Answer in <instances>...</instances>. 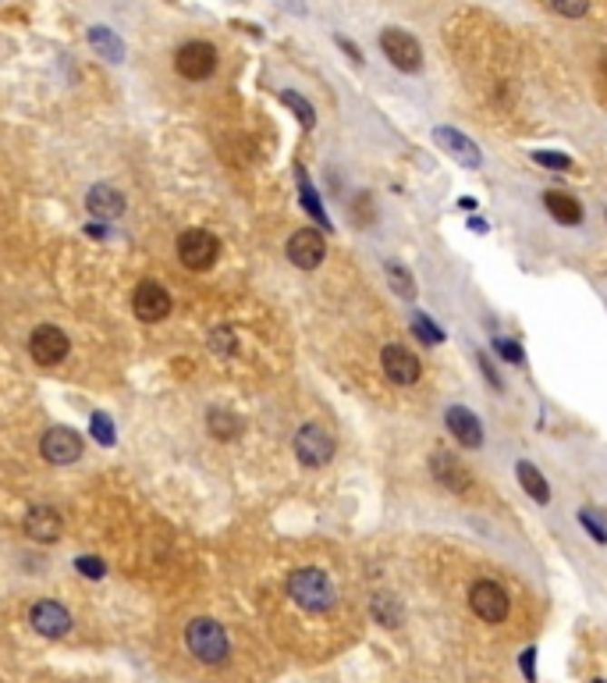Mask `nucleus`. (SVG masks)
Segmentation results:
<instances>
[{"label":"nucleus","mask_w":607,"mask_h":683,"mask_svg":"<svg viewBox=\"0 0 607 683\" xmlns=\"http://www.w3.org/2000/svg\"><path fill=\"white\" fill-rule=\"evenodd\" d=\"M579 523H583V527L590 530V538H593L597 545H607V530L601 527V523H597V520H593V512L583 510V512H579Z\"/></svg>","instance_id":"nucleus-33"},{"label":"nucleus","mask_w":607,"mask_h":683,"mask_svg":"<svg viewBox=\"0 0 607 683\" xmlns=\"http://www.w3.org/2000/svg\"><path fill=\"white\" fill-rule=\"evenodd\" d=\"M494 352H501L508 363H523V360H526V356H523V349H519L512 339H494Z\"/></svg>","instance_id":"nucleus-32"},{"label":"nucleus","mask_w":607,"mask_h":683,"mask_svg":"<svg viewBox=\"0 0 607 683\" xmlns=\"http://www.w3.org/2000/svg\"><path fill=\"white\" fill-rule=\"evenodd\" d=\"M29 623L40 638H64L72 630V612L61 605V601H36L33 612H29Z\"/></svg>","instance_id":"nucleus-13"},{"label":"nucleus","mask_w":607,"mask_h":683,"mask_svg":"<svg viewBox=\"0 0 607 683\" xmlns=\"http://www.w3.org/2000/svg\"><path fill=\"white\" fill-rule=\"evenodd\" d=\"M384 274H387V285L398 292V296H405V299H412L416 296V285H412V274L405 271L402 263L398 260H387L384 263Z\"/></svg>","instance_id":"nucleus-22"},{"label":"nucleus","mask_w":607,"mask_h":683,"mask_svg":"<svg viewBox=\"0 0 607 683\" xmlns=\"http://www.w3.org/2000/svg\"><path fill=\"white\" fill-rule=\"evenodd\" d=\"M185 644L189 651L206 662V666H217L231 655V640H228V630L217 623V619H192L185 627Z\"/></svg>","instance_id":"nucleus-3"},{"label":"nucleus","mask_w":607,"mask_h":683,"mask_svg":"<svg viewBox=\"0 0 607 683\" xmlns=\"http://www.w3.org/2000/svg\"><path fill=\"white\" fill-rule=\"evenodd\" d=\"M380 374L398 388H412V384L423 381V363L405 342L387 339L380 345Z\"/></svg>","instance_id":"nucleus-4"},{"label":"nucleus","mask_w":607,"mask_h":683,"mask_svg":"<svg viewBox=\"0 0 607 683\" xmlns=\"http://www.w3.org/2000/svg\"><path fill=\"white\" fill-rule=\"evenodd\" d=\"M206 424H210V434L213 438H235L239 434V417L235 413H228V410H210V417H206Z\"/></svg>","instance_id":"nucleus-24"},{"label":"nucleus","mask_w":607,"mask_h":683,"mask_svg":"<svg viewBox=\"0 0 607 683\" xmlns=\"http://www.w3.org/2000/svg\"><path fill=\"white\" fill-rule=\"evenodd\" d=\"M338 46H341V50H345V54H348V57H352L356 64H363V50H359L356 43H348L345 36H338Z\"/></svg>","instance_id":"nucleus-36"},{"label":"nucleus","mask_w":607,"mask_h":683,"mask_svg":"<svg viewBox=\"0 0 607 683\" xmlns=\"http://www.w3.org/2000/svg\"><path fill=\"white\" fill-rule=\"evenodd\" d=\"M132 310H135L139 321L157 324V321H163L171 313V296H167V289L161 282H142L135 289V296H132Z\"/></svg>","instance_id":"nucleus-14"},{"label":"nucleus","mask_w":607,"mask_h":683,"mask_svg":"<svg viewBox=\"0 0 607 683\" xmlns=\"http://www.w3.org/2000/svg\"><path fill=\"white\" fill-rule=\"evenodd\" d=\"M480 367H484V374H486V381L494 384V388H501V378L494 374V367H490V360H486L484 352H480Z\"/></svg>","instance_id":"nucleus-37"},{"label":"nucleus","mask_w":607,"mask_h":683,"mask_svg":"<svg viewBox=\"0 0 607 683\" xmlns=\"http://www.w3.org/2000/svg\"><path fill=\"white\" fill-rule=\"evenodd\" d=\"M533 161H536L540 168H554V171L572 168V157H565V153H551V150H536V153H533Z\"/></svg>","instance_id":"nucleus-29"},{"label":"nucleus","mask_w":607,"mask_h":683,"mask_svg":"<svg viewBox=\"0 0 607 683\" xmlns=\"http://www.w3.org/2000/svg\"><path fill=\"white\" fill-rule=\"evenodd\" d=\"M604 221H607V211H604Z\"/></svg>","instance_id":"nucleus-39"},{"label":"nucleus","mask_w":607,"mask_h":683,"mask_svg":"<svg viewBox=\"0 0 607 683\" xmlns=\"http://www.w3.org/2000/svg\"><path fill=\"white\" fill-rule=\"evenodd\" d=\"M593 683H607V680H593Z\"/></svg>","instance_id":"nucleus-38"},{"label":"nucleus","mask_w":607,"mask_h":683,"mask_svg":"<svg viewBox=\"0 0 607 683\" xmlns=\"http://www.w3.org/2000/svg\"><path fill=\"white\" fill-rule=\"evenodd\" d=\"M178 256H181V263L189 271H210L217 263V256H220V243L206 228H189L178 239Z\"/></svg>","instance_id":"nucleus-6"},{"label":"nucleus","mask_w":607,"mask_h":683,"mask_svg":"<svg viewBox=\"0 0 607 683\" xmlns=\"http://www.w3.org/2000/svg\"><path fill=\"white\" fill-rule=\"evenodd\" d=\"M210 349L220 352V356H231V352H235V332H231V328H217V332L210 335Z\"/></svg>","instance_id":"nucleus-28"},{"label":"nucleus","mask_w":607,"mask_h":683,"mask_svg":"<svg viewBox=\"0 0 607 683\" xmlns=\"http://www.w3.org/2000/svg\"><path fill=\"white\" fill-rule=\"evenodd\" d=\"M85 207H89L93 217L111 221V217H118L124 211V196L118 189H111V185H93L89 196H85Z\"/></svg>","instance_id":"nucleus-19"},{"label":"nucleus","mask_w":607,"mask_h":683,"mask_svg":"<svg viewBox=\"0 0 607 683\" xmlns=\"http://www.w3.org/2000/svg\"><path fill=\"white\" fill-rule=\"evenodd\" d=\"M299 193H302V207H306V211L313 213V217H317V221H320V224H324V228H327L330 221H327L324 203H320V196H317V189L309 185V178L302 174V168H299Z\"/></svg>","instance_id":"nucleus-25"},{"label":"nucleus","mask_w":607,"mask_h":683,"mask_svg":"<svg viewBox=\"0 0 607 683\" xmlns=\"http://www.w3.org/2000/svg\"><path fill=\"white\" fill-rule=\"evenodd\" d=\"M380 50L398 72H419L423 68V46L405 29H384L380 33Z\"/></svg>","instance_id":"nucleus-8"},{"label":"nucleus","mask_w":607,"mask_h":683,"mask_svg":"<svg viewBox=\"0 0 607 683\" xmlns=\"http://www.w3.org/2000/svg\"><path fill=\"white\" fill-rule=\"evenodd\" d=\"M519 666H523V673H526L529 683H536V651L533 648H526L523 651V658H519Z\"/></svg>","instance_id":"nucleus-35"},{"label":"nucleus","mask_w":607,"mask_h":683,"mask_svg":"<svg viewBox=\"0 0 607 683\" xmlns=\"http://www.w3.org/2000/svg\"><path fill=\"white\" fill-rule=\"evenodd\" d=\"M174 68H178V75H181V79H189V83H202V79H210V75L217 72V50H213L210 43H202V40L185 43V46L174 54Z\"/></svg>","instance_id":"nucleus-7"},{"label":"nucleus","mask_w":607,"mask_h":683,"mask_svg":"<svg viewBox=\"0 0 607 683\" xmlns=\"http://www.w3.org/2000/svg\"><path fill=\"white\" fill-rule=\"evenodd\" d=\"M412 335L423 342V345H441V342H445V332H441V328H437V324H434V321H430L423 310H416V313H412Z\"/></svg>","instance_id":"nucleus-23"},{"label":"nucleus","mask_w":607,"mask_h":683,"mask_svg":"<svg viewBox=\"0 0 607 683\" xmlns=\"http://www.w3.org/2000/svg\"><path fill=\"white\" fill-rule=\"evenodd\" d=\"M445 427L451 431V438H455L458 445H465V449H480V445H484V424H480V417H476L473 410H465V406H447Z\"/></svg>","instance_id":"nucleus-15"},{"label":"nucleus","mask_w":607,"mask_h":683,"mask_svg":"<svg viewBox=\"0 0 607 683\" xmlns=\"http://www.w3.org/2000/svg\"><path fill=\"white\" fill-rule=\"evenodd\" d=\"M89 43L107 57V61H124V43L111 33V29H103V25H93L89 29Z\"/></svg>","instance_id":"nucleus-21"},{"label":"nucleus","mask_w":607,"mask_h":683,"mask_svg":"<svg viewBox=\"0 0 607 683\" xmlns=\"http://www.w3.org/2000/svg\"><path fill=\"white\" fill-rule=\"evenodd\" d=\"M434 139H437V146L447 150L458 164H465V168H480V164H484L476 143H473L469 135H462L458 128H434Z\"/></svg>","instance_id":"nucleus-16"},{"label":"nucleus","mask_w":607,"mask_h":683,"mask_svg":"<svg viewBox=\"0 0 607 683\" xmlns=\"http://www.w3.org/2000/svg\"><path fill=\"white\" fill-rule=\"evenodd\" d=\"M29 356L40 363V367H57L64 356H68V335L54 324H40L29 339Z\"/></svg>","instance_id":"nucleus-11"},{"label":"nucleus","mask_w":607,"mask_h":683,"mask_svg":"<svg viewBox=\"0 0 607 683\" xmlns=\"http://www.w3.org/2000/svg\"><path fill=\"white\" fill-rule=\"evenodd\" d=\"M93 434L100 445H114V424L107 413H93Z\"/></svg>","instance_id":"nucleus-30"},{"label":"nucleus","mask_w":607,"mask_h":683,"mask_svg":"<svg viewBox=\"0 0 607 683\" xmlns=\"http://www.w3.org/2000/svg\"><path fill=\"white\" fill-rule=\"evenodd\" d=\"M288 598L302 612L324 616V612L338 609V584H334V577L327 573L324 566H299L288 577Z\"/></svg>","instance_id":"nucleus-1"},{"label":"nucleus","mask_w":607,"mask_h":683,"mask_svg":"<svg viewBox=\"0 0 607 683\" xmlns=\"http://www.w3.org/2000/svg\"><path fill=\"white\" fill-rule=\"evenodd\" d=\"M543 207H547V213H551L558 224H565V228H579V224L586 221L583 203H579L575 196H568V193H558V189L543 193Z\"/></svg>","instance_id":"nucleus-18"},{"label":"nucleus","mask_w":607,"mask_h":683,"mask_svg":"<svg viewBox=\"0 0 607 683\" xmlns=\"http://www.w3.org/2000/svg\"><path fill=\"white\" fill-rule=\"evenodd\" d=\"M430 473H434V480L437 484H445L451 495H462V499H473L476 495V488H480V480H476V473L465 467L455 452H447V449H434L430 452Z\"/></svg>","instance_id":"nucleus-5"},{"label":"nucleus","mask_w":607,"mask_h":683,"mask_svg":"<svg viewBox=\"0 0 607 683\" xmlns=\"http://www.w3.org/2000/svg\"><path fill=\"white\" fill-rule=\"evenodd\" d=\"M373 612H377V619H380V623L398 627V609L391 605V598H377V601H373Z\"/></svg>","instance_id":"nucleus-31"},{"label":"nucleus","mask_w":607,"mask_h":683,"mask_svg":"<svg viewBox=\"0 0 607 683\" xmlns=\"http://www.w3.org/2000/svg\"><path fill=\"white\" fill-rule=\"evenodd\" d=\"M515 477H519L523 491H526L536 506H547V502H551V484H547V477L533 467L529 460H519V463H515Z\"/></svg>","instance_id":"nucleus-20"},{"label":"nucleus","mask_w":607,"mask_h":683,"mask_svg":"<svg viewBox=\"0 0 607 683\" xmlns=\"http://www.w3.org/2000/svg\"><path fill=\"white\" fill-rule=\"evenodd\" d=\"M295 456H299L302 467H324V463H330V456H334L330 431L320 424L299 427V434H295Z\"/></svg>","instance_id":"nucleus-9"},{"label":"nucleus","mask_w":607,"mask_h":683,"mask_svg":"<svg viewBox=\"0 0 607 683\" xmlns=\"http://www.w3.org/2000/svg\"><path fill=\"white\" fill-rule=\"evenodd\" d=\"M75 566H79V573H85L89 580H100V577H103V562H100V559H93V555L79 559Z\"/></svg>","instance_id":"nucleus-34"},{"label":"nucleus","mask_w":607,"mask_h":683,"mask_svg":"<svg viewBox=\"0 0 607 683\" xmlns=\"http://www.w3.org/2000/svg\"><path fill=\"white\" fill-rule=\"evenodd\" d=\"M590 4H593V0H547V7H551L554 15L568 18V22L586 18V15H590Z\"/></svg>","instance_id":"nucleus-27"},{"label":"nucleus","mask_w":607,"mask_h":683,"mask_svg":"<svg viewBox=\"0 0 607 683\" xmlns=\"http://www.w3.org/2000/svg\"><path fill=\"white\" fill-rule=\"evenodd\" d=\"M40 452H43L46 463H57V467L75 463V460L82 456V438L72 431V427H50V431L43 434Z\"/></svg>","instance_id":"nucleus-12"},{"label":"nucleus","mask_w":607,"mask_h":683,"mask_svg":"<svg viewBox=\"0 0 607 683\" xmlns=\"http://www.w3.org/2000/svg\"><path fill=\"white\" fill-rule=\"evenodd\" d=\"M465 605L469 612L486 623V627H501L508 616H512V595L504 591L501 580L494 577H476L469 588H465Z\"/></svg>","instance_id":"nucleus-2"},{"label":"nucleus","mask_w":607,"mask_h":683,"mask_svg":"<svg viewBox=\"0 0 607 683\" xmlns=\"http://www.w3.org/2000/svg\"><path fill=\"white\" fill-rule=\"evenodd\" d=\"M324 256H327V243L317 228H299V232L288 239V260H291L295 267H302V271L320 267Z\"/></svg>","instance_id":"nucleus-10"},{"label":"nucleus","mask_w":607,"mask_h":683,"mask_svg":"<svg viewBox=\"0 0 607 683\" xmlns=\"http://www.w3.org/2000/svg\"><path fill=\"white\" fill-rule=\"evenodd\" d=\"M61 530H64V523H61V512L57 510H50V506H33V510L25 512V534H29L33 541L50 545V541L61 538Z\"/></svg>","instance_id":"nucleus-17"},{"label":"nucleus","mask_w":607,"mask_h":683,"mask_svg":"<svg viewBox=\"0 0 607 683\" xmlns=\"http://www.w3.org/2000/svg\"><path fill=\"white\" fill-rule=\"evenodd\" d=\"M281 104H284V107H291V111L299 114V122H302V125H306V128H313V125H317V111H313V104H309V100H302L299 93H291V89H284V93H281Z\"/></svg>","instance_id":"nucleus-26"}]
</instances>
